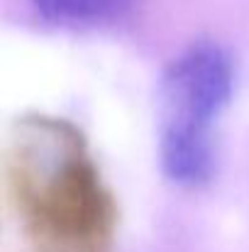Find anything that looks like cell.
<instances>
[{
	"label": "cell",
	"mask_w": 249,
	"mask_h": 252,
	"mask_svg": "<svg viewBox=\"0 0 249 252\" xmlns=\"http://www.w3.org/2000/svg\"><path fill=\"white\" fill-rule=\"evenodd\" d=\"M32 12L59 30H98L127 20L142 0H27Z\"/></svg>",
	"instance_id": "3957f363"
},
{
	"label": "cell",
	"mask_w": 249,
	"mask_h": 252,
	"mask_svg": "<svg viewBox=\"0 0 249 252\" xmlns=\"http://www.w3.org/2000/svg\"><path fill=\"white\" fill-rule=\"evenodd\" d=\"M237 84L235 57L215 39H195L166 64L159 81V164L178 189L208 186L218 169V127Z\"/></svg>",
	"instance_id": "7a4b0ae2"
},
{
	"label": "cell",
	"mask_w": 249,
	"mask_h": 252,
	"mask_svg": "<svg viewBox=\"0 0 249 252\" xmlns=\"http://www.w3.org/2000/svg\"><path fill=\"white\" fill-rule=\"evenodd\" d=\"M2 174L29 252H112L120 208L79 125L44 113L17 118Z\"/></svg>",
	"instance_id": "6da1fadb"
}]
</instances>
